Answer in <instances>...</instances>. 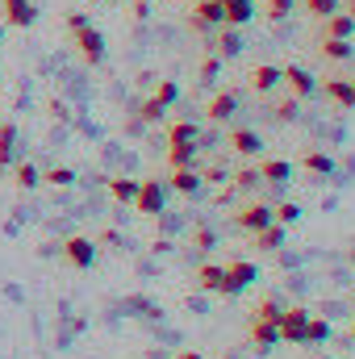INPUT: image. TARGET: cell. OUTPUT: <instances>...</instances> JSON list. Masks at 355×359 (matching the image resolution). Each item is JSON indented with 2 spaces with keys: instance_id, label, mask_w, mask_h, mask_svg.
Masks as SVG:
<instances>
[{
  "instance_id": "45",
  "label": "cell",
  "mask_w": 355,
  "mask_h": 359,
  "mask_svg": "<svg viewBox=\"0 0 355 359\" xmlns=\"http://www.w3.org/2000/svg\"><path fill=\"white\" fill-rule=\"evenodd\" d=\"M343 13H351L355 17V0H343Z\"/></svg>"
},
{
  "instance_id": "30",
  "label": "cell",
  "mask_w": 355,
  "mask_h": 359,
  "mask_svg": "<svg viewBox=\"0 0 355 359\" xmlns=\"http://www.w3.org/2000/svg\"><path fill=\"white\" fill-rule=\"evenodd\" d=\"M196 159V142H172L168 147V168H192Z\"/></svg>"
},
{
  "instance_id": "40",
  "label": "cell",
  "mask_w": 355,
  "mask_h": 359,
  "mask_svg": "<svg viewBox=\"0 0 355 359\" xmlns=\"http://www.w3.org/2000/svg\"><path fill=\"white\" fill-rule=\"evenodd\" d=\"M293 4H297V0H267V17H272V21H284V17L293 13Z\"/></svg>"
},
{
  "instance_id": "5",
  "label": "cell",
  "mask_w": 355,
  "mask_h": 359,
  "mask_svg": "<svg viewBox=\"0 0 355 359\" xmlns=\"http://www.w3.org/2000/svg\"><path fill=\"white\" fill-rule=\"evenodd\" d=\"M196 288H201V292H217V297H239L234 280L226 276L222 264H201V268H196Z\"/></svg>"
},
{
  "instance_id": "18",
  "label": "cell",
  "mask_w": 355,
  "mask_h": 359,
  "mask_svg": "<svg viewBox=\"0 0 355 359\" xmlns=\"http://www.w3.org/2000/svg\"><path fill=\"white\" fill-rule=\"evenodd\" d=\"M318 92H326L339 109H355V96H351V84L343 80V76H326V80H318Z\"/></svg>"
},
{
  "instance_id": "19",
  "label": "cell",
  "mask_w": 355,
  "mask_h": 359,
  "mask_svg": "<svg viewBox=\"0 0 355 359\" xmlns=\"http://www.w3.org/2000/svg\"><path fill=\"white\" fill-rule=\"evenodd\" d=\"M284 238H288V226L272 222V226H264V230H255V234H251V247H255V251H280V247H284Z\"/></svg>"
},
{
  "instance_id": "50",
  "label": "cell",
  "mask_w": 355,
  "mask_h": 359,
  "mask_svg": "<svg viewBox=\"0 0 355 359\" xmlns=\"http://www.w3.org/2000/svg\"><path fill=\"white\" fill-rule=\"evenodd\" d=\"M0 38H4V21H0Z\"/></svg>"
},
{
  "instance_id": "7",
  "label": "cell",
  "mask_w": 355,
  "mask_h": 359,
  "mask_svg": "<svg viewBox=\"0 0 355 359\" xmlns=\"http://www.w3.org/2000/svg\"><path fill=\"white\" fill-rule=\"evenodd\" d=\"M134 213H138V217H155V213H163V180H138Z\"/></svg>"
},
{
  "instance_id": "48",
  "label": "cell",
  "mask_w": 355,
  "mask_h": 359,
  "mask_svg": "<svg viewBox=\"0 0 355 359\" xmlns=\"http://www.w3.org/2000/svg\"><path fill=\"white\" fill-rule=\"evenodd\" d=\"M347 84H351V96H355V80H347Z\"/></svg>"
},
{
  "instance_id": "1",
  "label": "cell",
  "mask_w": 355,
  "mask_h": 359,
  "mask_svg": "<svg viewBox=\"0 0 355 359\" xmlns=\"http://www.w3.org/2000/svg\"><path fill=\"white\" fill-rule=\"evenodd\" d=\"M72 46H76V55H80L88 67H100V63H105V55H109V50H105V34H100L92 21L84 25V29H76V34H72Z\"/></svg>"
},
{
  "instance_id": "42",
  "label": "cell",
  "mask_w": 355,
  "mask_h": 359,
  "mask_svg": "<svg viewBox=\"0 0 355 359\" xmlns=\"http://www.w3.org/2000/svg\"><path fill=\"white\" fill-rule=\"evenodd\" d=\"M84 25H88V13L72 8V13H67V34H76V29H84Z\"/></svg>"
},
{
  "instance_id": "46",
  "label": "cell",
  "mask_w": 355,
  "mask_h": 359,
  "mask_svg": "<svg viewBox=\"0 0 355 359\" xmlns=\"http://www.w3.org/2000/svg\"><path fill=\"white\" fill-rule=\"evenodd\" d=\"M347 339H351V347H355V318H351V330H347Z\"/></svg>"
},
{
  "instance_id": "34",
  "label": "cell",
  "mask_w": 355,
  "mask_h": 359,
  "mask_svg": "<svg viewBox=\"0 0 355 359\" xmlns=\"http://www.w3.org/2000/svg\"><path fill=\"white\" fill-rule=\"evenodd\" d=\"M301 8H305V17L322 21V17H330V13L339 8V0H301Z\"/></svg>"
},
{
  "instance_id": "11",
  "label": "cell",
  "mask_w": 355,
  "mask_h": 359,
  "mask_svg": "<svg viewBox=\"0 0 355 359\" xmlns=\"http://www.w3.org/2000/svg\"><path fill=\"white\" fill-rule=\"evenodd\" d=\"M247 343H251L255 351L280 347V326H276V322H255V318H247Z\"/></svg>"
},
{
  "instance_id": "26",
  "label": "cell",
  "mask_w": 355,
  "mask_h": 359,
  "mask_svg": "<svg viewBox=\"0 0 355 359\" xmlns=\"http://www.w3.org/2000/svg\"><path fill=\"white\" fill-rule=\"evenodd\" d=\"M105 184H109V196H113L117 205H134V196H138V180L117 176V180H105Z\"/></svg>"
},
{
  "instance_id": "24",
  "label": "cell",
  "mask_w": 355,
  "mask_h": 359,
  "mask_svg": "<svg viewBox=\"0 0 355 359\" xmlns=\"http://www.w3.org/2000/svg\"><path fill=\"white\" fill-rule=\"evenodd\" d=\"M239 50H243V38H239V29L222 25V29H217V42H213V55H217V59L226 63V59H234Z\"/></svg>"
},
{
  "instance_id": "12",
  "label": "cell",
  "mask_w": 355,
  "mask_h": 359,
  "mask_svg": "<svg viewBox=\"0 0 355 359\" xmlns=\"http://www.w3.org/2000/svg\"><path fill=\"white\" fill-rule=\"evenodd\" d=\"M247 88L255 92V96H272V92L280 88V67H272V63H255V67L247 72Z\"/></svg>"
},
{
  "instance_id": "3",
  "label": "cell",
  "mask_w": 355,
  "mask_h": 359,
  "mask_svg": "<svg viewBox=\"0 0 355 359\" xmlns=\"http://www.w3.org/2000/svg\"><path fill=\"white\" fill-rule=\"evenodd\" d=\"M59 251H63V259H67L76 271H88L92 264H96V255H100V243L88 238V234H72Z\"/></svg>"
},
{
  "instance_id": "14",
  "label": "cell",
  "mask_w": 355,
  "mask_h": 359,
  "mask_svg": "<svg viewBox=\"0 0 355 359\" xmlns=\"http://www.w3.org/2000/svg\"><path fill=\"white\" fill-rule=\"evenodd\" d=\"M17 151H21V134H17V121H0V176L17 163Z\"/></svg>"
},
{
  "instance_id": "37",
  "label": "cell",
  "mask_w": 355,
  "mask_h": 359,
  "mask_svg": "<svg viewBox=\"0 0 355 359\" xmlns=\"http://www.w3.org/2000/svg\"><path fill=\"white\" fill-rule=\"evenodd\" d=\"M159 117H163V104H159L155 96H147V100L138 104V121H142V126H155Z\"/></svg>"
},
{
  "instance_id": "31",
  "label": "cell",
  "mask_w": 355,
  "mask_h": 359,
  "mask_svg": "<svg viewBox=\"0 0 355 359\" xmlns=\"http://www.w3.org/2000/svg\"><path fill=\"white\" fill-rule=\"evenodd\" d=\"M272 222H280V226H297V222H301V205H297V201H280V205L272 209Z\"/></svg>"
},
{
  "instance_id": "8",
  "label": "cell",
  "mask_w": 355,
  "mask_h": 359,
  "mask_svg": "<svg viewBox=\"0 0 355 359\" xmlns=\"http://www.w3.org/2000/svg\"><path fill=\"white\" fill-rule=\"evenodd\" d=\"M234 226L247 230V234H255V230L272 226V205H264V201H247V205H239V209H234Z\"/></svg>"
},
{
  "instance_id": "2",
  "label": "cell",
  "mask_w": 355,
  "mask_h": 359,
  "mask_svg": "<svg viewBox=\"0 0 355 359\" xmlns=\"http://www.w3.org/2000/svg\"><path fill=\"white\" fill-rule=\"evenodd\" d=\"M188 25H192V34H209V29H222V25H226L222 0H192V4H188Z\"/></svg>"
},
{
  "instance_id": "20",
  "label": "cell",
  "mask_w": 355,
  "mask_h": 359,
  "mask_svg": "<svg viewBox=\"0 0 355 359\" xmlns=\"http://www.w3.org/2000/svg\"><path fill=\"white\" fill-rule=\"evenodd\" d=\"M318 55L326 63H347L355 55V46H351V38H318Z\"/></svg>"
},
{
  "instance_id": "32",
  "label": "cell",
  "mask_w": 355,
  "mask_h": 359,
  "mask_svg": "<svg viewBox=\"0 0 355 359\" xmlns=\"http://www.w3.org/2000/svg\"><path fill=\"white\" fill-rule=\"evenodd\" d=\"M172 142H196V126L192 121H172L168 126V147Z\"/></svg>"
},
{
  "instance_id": "13",
  "label": "cell",
  "mask_w": 355,
  "mask_h": 359,
  "mask_svg": "<svg viewBox=\"0 0 355 359\" xmlns=\"http://www.w3.org/2000/svg\"><path fill=\"white\" fill-rule=\"evenodd\" d=\"M234 113H239V96H234L230 88L213 92V96H209V104H205V117H209L213 126H222V121H230Z\"/></svg>"
},
{
  "instance_id": "36",
  "label": "cell",
  "mask_w": 355,
  "mask_h": 359,
  "mask_svg": "<svg viewBox=\"0 0 355 359\" xmlns=\"http://www.w3.org/2000/svg\"><path fill=\"white\" fill-rule=\"evenodd\" d=\"M151 96H155V100H159V104L168 109V104H176V100H180V84H176V80H159Z\"/></svg>"
},
{
  "instance_id": "41",
  "label": "cell",
  "mask_w": 355,
  "mask_h": 359,
  "mask_svg": "<svg viewBox=\"0 0 355 359\" xmlns=\"http://www.w3.org/2000/svg\"><path fill=\"white\" fill-rule=\"evenodd\" d=\"M226 168H217V163H209V168H205V172H201V184H226Z\"/></svg>"
},
{
  "instance_id": "33",
  "label": "cell",
  "mask_w": 355,
  "mask_h": 359,
  "mask_svg": "<svg viewBox=\"0 0 355 359\" xmlns=\"http://www.w3.org/2000/svg\"><path fill=\"white\" fill-rule=\"evenodd\" d=\"M217 76H222V59H217V55L209 50V55L201 59V84L209 88V84H217Z\"/></svg>"
},
{
  "instance_id": "27",
  "label": "cell",
  "mask_w": 355,
  "mask_h": 359,
  "mask_svg": "<svg viewBox=\"0 0 355 359\" xmlns=\"http://www.w3.org/2000/svg\"><path fill=\"white\" fill-rule=\"evenodd\" d=\"M326 339H330V322L318 318V313H309V322H305V347H322Z\"/></svg>"
},
{
  "instance_id": "4",
  "label": "cell",
  "mask_w": 355,
  "mask_h": 359,
  "mask_svg": "<svg viewBox=\"0 0 355 359\" xmlns=\"http://www.w3.org/2000/svg\"><path fill=\"white\" fill-rule=\"evenodd\" d=\"M305 322H309V309L305 305H284L280 309V343H293V347H305Z\"/></svg>"
},
{
  "instance_id": "22",
  "label": "cell",
  "mask_w": 355,
  "mask_h": 359,
  "mask_svg": "<svg viewBox=\"0 0 355 359\" xmlns=\"http://www.w3.org/2000/svg\"><path fill=\"white\" fill-rule=\"evenodd\" d=\"M297 168H301V172H309V176H335V159H330L326 151H301Z\"/></svg>"
},
{
  "instance_id": "25",
  "label": "cell",
  "mask_w": 355,
  "mask_h": 359,
  "mask_svg": "<svg viewBox=\"0 0 355 359\" xmlns=\"http://www.w3.org/2000/svg\"><path fill=\"white\" fill-rule=\"evenodd\" d=\"M13 184H17L21 192H34V188L42 184V172H38L29 159H17V163H13Z\"/></svg>"
},
{
  "instance_id": "52",
  "label": "cell",
  "mask_w": 355,
  "mask_h": 359,
  "mask_svg": "<svg viewBox=\"0 0 355 359\" xmlns=\"http://www.w3.org/2000/svg\"><path fill=\"white\" fill-rule=\"evenodd\" d=\"M314 359H326V355H314Z\"/></svg>"
},
{
  "instance_id": "44",
  "label": "cell",
  "mask_w": 355,
  "mask_h": 359,
  "mask_svg": "<svg viewBox=\"0 0 355 359\" xmlns=\"http://www.w3.org/2000/svg\"><path fill=\"white\" fill-rule=\"evenodd\" d=\"M176 359H205V355H201V351H180Z\"/></svg>"
},
{
  "instance_id": "28",
  "label": "cell",
  "mask_w": 355,
  "mask_h": 359,
  "mask_svg": "<svg viewBox=\"0 0 355 359\" xmlns=\"http://www.w3.org/2000/svg\"><path fill=\"white\" fill-rule=\"evenodd\" d=\"M280 309H284V305L267 292V297H260V301L251 305V313H247V318H255V322H280Z\"/></svg>"
},
{
  "instance_id": "51",
  "label": "cell",
  "mask_w": 355,
  "mask_h": 359,
  "mask_svg": "<svg viewBox=\"0 0 355 359\" xmlns=\"http://www.w3.org/2000/svg\"><path fill=\"white\" fill-rule=\"evenodd\" d=\"M142 4H155V0H142Z\"/></svg>"
},
{
  "instance_id": "17",
  "label": "cell",
  "mask_w": 355,
  "mask_h": 359,
  "mask_svg": "<svg viewBox=\"0 0 355 359\" xmlns=\"http://www.w3.org/2000/svg\"><path fill=\"white\" fill-rule=\"evenodd\" d=\"M351 34H355V17L351 13L335 8L330 17H322V34H318V38H351Z\"/></svg>"
},
{
  "instance_id": "43",
  "label": "cell",
  "mask_w": 355,
  "mask_h": 359,
  "mask_svg": "<svg viewBox=\"0 0 355 359\" xmlns=\"http://www.w3.org/2000/svg\"><path fill=\"white\" fill-rule=\"evenodd\" d=\"M100 243H105V247H109V251H121V238H117V234H113V230H109V234H105V238H100Z\"/></svg>"
},
{
  "instance_id": "15",
  "label": "cell",
  "mask_w": 355,
  "mask_h": 359,
  "mask_svg": "<svg viewBox=\"0 0 355 359\" xmlns=\"http://www.w3.org/2000/svg\"><path fill=\"white\" fill-rule=\"evenodd\" d=\"M255 172H260V180H264V184L284 188V184L293 180V163H288V159H264V155H260V159H255Z\"/></svg>"
},
{
  "instance_id": "6",
  "label": "cell",
  "mask_w": 355,
  "mask_h": 359,
  "mask_svg": "<svg viewBox=\"0 0 355 359\" xmlns=\"http://www.w3.org/2000/svg\"><path fill=\"white\" fill-rule=\"evenodd\" d=\"M280 84L288 88V96H293V100H309V96H318V80H314L305 67H297V63L280 67Z\"/></svg>"
},
{
  "instance_id": "9",
  "label": "cell",
  "mask_w": 355,
  "mask_h": 359,
  "mask_svg": "<svg viewBox=\"0 0 355 359\" xmlns=\"http://www.w3.org/2000/svg\"><path fill=\"white\" fill-rule=\"evenodd\" d=\"M230 151L234 155H243L247 163H255L260 155H264V138H260V130H247V126H239V130H230Z\"/></svg>"
},
{
  "instance_id": "53",
  "label": "cell",
  "mask_w": 355,
  "mask_h": 359,
  "mask_svg": "<svg viewBox=\"0 0 355 359\" xmlns=\"http://www.w3.org/2000/svg\"><path fill=\"white\" fill-rule=\"evenodd\" d=\"M351 301H355V297H351Z\"/></svg>"
},
{
  "instance_id": "47",
  "label": "cell",
  "mask_w": 355,
  "mask_h": 359,
  "mask_svg": "<svg viewBox=\"0 0 355 359\" xmlns=\"http://www.w3.org/2000/svg\"><path fill=\"white\" fill-rule=\"evenodd\" d=\"M347 255H351V264H355V238H351V251H347Z\"/></svg>"
},
{
  "instance_id": "23",
  "label": "cell",
  "mask_w": 355,
  "mask_h": 359,
  "mask_svg": "<svg viewBox=\"0 0 355 359\" xmlns=\"http://www.w3.org/2000/svg\"><path fill=\"white\" fill-rule=\"evenodd\" d=\"M222 13H226V25L230 29H243L255 17V4L251 0H222Z\"/></svg>"
},
{
  "instance_id": "16",
  "label": "cell",
  "mask_w": 355,
  "mask_h": 359,
  "mask_svg": "<svg viewBox=\"0 0 355 359\" xmlns=\"http://www.w3.org/2000/svg\"><path fill=\"white\" fill-rule=\"evenodd\" d=\"M172 192H180V196H196L201 192V172L196 168H172V176L163 180Z\"/></svg>"
},
{
  "instance_id": "21",
  "label": "cell",
  "mask_w": 355,
  "mask_h": 359,
  "mask_svg": "<svg viewBox=\"0 0 355 359\" xmlns=\"http://www.w3.org/2000/svg\"><path fill=\"white\" fill-rule=\"evenodd\" d=\"M222 268H226V276L234 280V288H239V292H243V288H251V284L260 280V268H255L251 259H226Z\"/></svg>"
},
{
  "instance_id": "29",
  "label": "cell",
  "mask_w": 355,
  "mask_h": 359,
  "mask_svg": "<svg viewBox=\"0 0 355 359\" xmlns=\"http://www.w3.org/2000/svg\"><path fill=\"white\" fill-rule=\"evenodd\" d=\"M230 192H260V172H255V163H247V168H239V172L230 176Z\"/></svg>"
},
{
  "instance_id": "35",
  "label": "cell",
  "mask_w": 355,
  "mask_h": 359,
  "mask_svg": "<svg viewBox=\"0 0 355 359\" xmlns=\"http://www.w3.org/2000/svg\"><path fill=\"white\" fill-rule=\"evenodd\" d=\"M42 184H51V188H72V184H76V172H72V168H51V172H42Z\"/></svg>"
},
{
  "instance_id": "39",
  "label": "cell",
  "mask_w": 355,
  "mask_h": 359,
  "mask_svg": "<svg viewBox=\"0 0 355 359\" xmlns=\"http://www.w3.org/2000/svg\"><path fill=\"white\" fill-rule=\"evenodd\" d=\"M272 117H276V121H280V126H288V121H297V100H293V96H288V100H284V104H276V109H272Z\"/></svg>"
},
{
  "instance_id": "10",
  "label": "cell",
  "mask_w": 355,
  "mask_h": 359,
  "mask_svg": "<svg viewBox=\"0 0 355 359\" xmlns=\"http://www.w3.org/2000/svg\"><path fill=\"white\" fill-rule=\"evenodd\" d=\"M0 13H4V25L13 29H29L38 21V8L29 0H0Z\"/></svg>"
},
{
  "instance_id": "49",
  "label": "cell",
  "mask_w": 355,
  "mask_h": 359,
  "mask_svg": "<svg viewBox=\"0 0 355 359\" xmlns=\"http://www.w3.org/2000/svg\"><path fill=\"white\" fill-rule=\"evenodd\" d=\"M96 4H113V0H96Z\"/></svg>"
},
{
  "instance_id": "38",
  "label": "cell",
  "mask_w": 355,
  "mask_h": 359,
  "mask_svg": "<svg viewBox=\"0 0 355 359\" xmlns=\"http://www.w3.org/2000/svg\"><path fill=\"white\" fill-rule=\"evenodd\" d=\"M192 247H196V251H213V247H217V234H213L209 226H196V230H192Z\"/></svg>"
}]
</instances>
